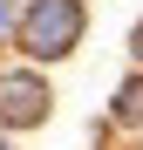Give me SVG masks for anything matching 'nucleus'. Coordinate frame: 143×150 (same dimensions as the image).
Masks as SVG:
<instances>
[{
    "label": "nucleus",
    "mask_w": 143,
    "mask_h": 150,
    "mask_svg": "<svg viewBox=\"0 0 143 150\" xmlns=\"http://www.w3.org/2000/svg\"><path fill=\"white\" fill-rule=\"evenodd\" d=\"M75 28H82V14L68 7V0H48V7L27 14V48H34V55H55V48L75 41Z\"/></svg>",
    "instance_id": "f257e3e1"
}]
</instances>
